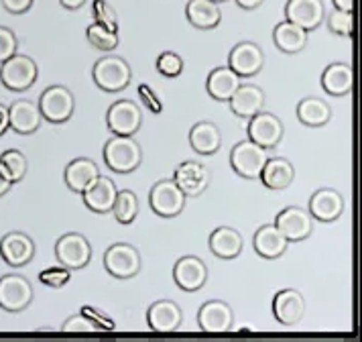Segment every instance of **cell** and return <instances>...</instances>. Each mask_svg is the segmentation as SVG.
<instances>
[{
    "label": "cell",
    "instance_id": "1",
    "mask_svg": "<svg viewBox=\"0 0 362 342\" xmlns=\"http://www.w3.org/2000/svg\"><path fill=\"white\" fill-rule=\"evenodd\" d=\"M104 161L115 173H131L143 163V147L134 137L115 135L104 145Z\"/></svg>",
    "mask_w": 362,
    "mask_h": 342
},
{
    "label": "cell",
    "instance_id": "2",
    "mask_svg": "<svg viewBox=\"0 0 362 342\" xmlns=\"http://www.w3.org/2000/svg\"><path fill=\"white\" fill-rule=\"evenodd\" d=\"M94 84L104 92H120L129 88L132 80V69L127 59L118 55H106L92 67Z\"/></svg>",
    "mask_w": 362,
    "mask_h": 342
},
{
    "label": "cell",
    "instance_id": "3",
    "mask_svg": "<svg viewBox=\"0 0 362 342\" xmlns=\"http://www.w3.org/2000/svg\"><path fill=\"white\" fill-rule=\"evenodd\" d=\"M39 113L41 116L47 120V122H53V125H62V122H67L71 116H74V110H76V98L71 94V90L66 88V86H49L47 90L41 92L39 96Z\"/></svg>",
    "mask_w": 362,
    "mask_h": 342
},
{
    "label": "cell",
    "instance_id": "4",
    "mask_svg": "<svg viewBox=\"0 0 362 342\" xmlns=\"http://www.w3.org/2000/svg\"><path fill=\"white\" fill-rule=\"evenodd\" d=\"M0 67V81L4 88L13 92H25L33 86L39 76V67L35 64L33 57L15 53L6 62H2Z\"/></svg>",
    "mask_w": 362,
    "mask_h": 342
},
{
    "label": "cell",
    "instance_id": "5",
    "mask_svg": "<svg viewBox=\"0 0 362 342\" xmlns=\"http://www.w3.org/2000/svg\"><path fill=\"white\" fill-rule=\"evenodd\" d=\"M269 159V149L252 143L250 139L240 141L232 147L230 165L236 176L243 179H259L263 171L264 163Z\"/></svg>",
    "mask_w": 362,
    "mask_h": 342
},
{
    "label": "cell",
    "instance_id": "6",
    "mask_svg": "<svg viewBox=\"0 0 362 342\" xmlns=\"http://www.w3.org/2000/svg\"><path fill=\"white\" fill-rule=\"evenodd\" d=\"M143 267L141 253L129 243L110 244L104 253V269L116 279H132Z\"/></svg>",
    "mask_w": 362,
    "mask_h": 342
},
{
    "label": "cell",
    "instance_id": "7",
    "mask_svg": "<svg viewBox=\"0 0 362 342\" xmlns=\"http://www.w3.org/2000/svg\"><path fill=\"white\" fill-rule=\"evenodd\" d=\"M185 194L173 179H159L148 194L151 210L161 218H175L185 208Z\"/></svg>",
    "mask_w": 362,
    "mask_h": 342
},
{
    "label": "cell",
    "instance_id": "8",
    "mask_svg": "<svg viewBox=\"0 0 362 342\" xmlns=\"http://www.w3.org/2000/svg\"><path fill=\"white\" fill-rule=\"evenodd\" d=\"M33 302V285L25 275L6 273L0 277V308L11 314L23 312Z\"/></svg>",
    "mask_w": 362,
    "mask_h": 342
},
{
    "label": "cell",
    "instance_id": "9",
    "mask_svg": "<svg viewBox=\"0 0 362 342\" xmlns=\"http://www.w3.org/2000/svg\"><path fill=\"white\" fill-rule=\"evenodd\" d=\"M55 257L69 271L83 269L92 259V244L80 232H67L55 243Z\"/></svg>",
    "mask_w": 362,
    "mask_h": 342
},
{
    "label": "cell",
    "instance_id": "10",
    "mask_svg": "<svg viewBox=\"0 0 362 342\" xmlns=\"http://www.w3.org/2000/svg\"><path fill=\"white\" fill-rule=\"evenodd\" d=\"M106 125L115 135L134 137L143 127V110L132 100H118L106 113Z\"/></svg>",
    "mask_w": 362,
    "mask_h": 342
},
{
    "label": "cell",
    "instance_id": "11",
    "mask_svg": "<svg viewBox=\"0 0 362 342\" xmlns=\"http://www.w3.org/2000/svg\"><path fill=\"white\" fill-rule=\"evenodd\" d=\"M275 227L289 243H301L313 232V216L299 206H287L277 214Z\"/></svg>",
    "mask_w": 362,
    "mask_h": 342
},
{
    "label": "cell",
    "instance_id": "12",
    "mask_svg": "<svg viewBox=\"0 0 362 342\" xmlns=\"http://www.w3.org/2000/svg\"><path fill=\"white\" fill-rule=\"evenodd\" d=\"M248 139L264 149H275L283 139V122L277 114L273 113H257L248 118Z\"/></svg>",
    "mask_w": 362,
    "mask_h": 342
},
{
    "label": "cell",
    "instance_id": "13",
    "mask_svg": "<svg viewBox=\"0 0 362 342\" xmlns=\"http://www.w3.org/2000/svg\"><path fill=\"white\" fill-rule=\"evenodd\" d=\"M173 181L180 186L185 198H198L202 195L212 181V171L199 161H183L175 167Z\"/></svg>",
    "mask_w": 362,
    "mask_h": 342
},
{
    "label": "cell",
    "instance_id": "14",
    "mask_svg": "<svg viewBox=\"0 0 362 342\" xmlns=\"http://www.w3.org/2000/svg\"><path fill=\"white\" fill-rule=\"evenodd\" d=\"M0 257L11 267H25L35 257V241L21 230L6 232L0 239Z\"/></svg>",
    "mask_w": 362,
    "mask_h": 342
},
{
    "label": "cell",
    "instance_id": "15",
    "mask_svg": "<svg viewBox=\"0 0 362 342\" xmlns=\"http://www.w3.org/2000/svg\"><path fill=\"white\" fill-rule=\"evenodd\" d=\"M208 265L199 257L185 255L180 261H175L173 267V281L183 292H198L208 281Z\"/></svg>",
    "mask_w": 362,
    "mask_h": 342
},
{
    "label": "cell",
    "instance_id": "16",
    "mask_svg": "<svg viewBox=\"0 0 362 342\" xmlns=\"http://www.w3.org/2000/svg\"><path fill=\"white\" fill-rule=\"evenodd\" d=\"M198 324L206 334H224L232 330L234 324V312L222 300L206 302L198 312Z\"/></svg>",
    "mask_w": 362,
    "mask_h": 342
},
{
    "label": "cell",
    "instance_id": "17",
    "mask_svg": "<svg viewBox=\"0 0 362 342\" xmlns=\"http://www.w3.org/2000/svg\"><path fill=\"white\" fill-rule=\"evenodd\" d=\"M264 65V53L252 41H243L236 43L228 57V67H232L240 78H252L257 76Z\"/></svg>",
    "mask_w": 362,
    "mask_h": 342
},
{
    "label": "cell",
    "instance_id": "18",
    "mask_svg": "<svg viewBox=\"0 0 362 342\" xmlns=\"http://www.w3.org/2000/svg\"><path fill=\"white\" fill-rule=\"evenodd\" d=\"M326 18V6L322 0H289L285 4V21H291L310 33Z\"/></svg>",
    "mask_w": 362,
    "mask_h": 342
},
{
    "label": "cell",
    "instance_id": "19",
    "mask_svg": "<svg viewBox=\"0 0 362 342\" xmlns=\"http://www.w3.org/2000/svg\"><path fill=\"white\" fill-rule=\"evenodd\" d=\"M305 314V297L293 287L279 290L273 297V316L283 326L297 324Z\"/></svg>",
    "mask_w": 362,
    "mask_h": 342
},
{
    "label": "cell",
    "instance_id": "20",
    "mask_svg": "<svg viewBox=\"0 0 362 342\" xmlns=\"http://www.w3.org/2000/svg\"><path fill=\"white\" fill-rule=\"evenodd\" d=\"M346 202L344 195L340 194L338 190L332 188H322L312 195L310 200V214L313 216V220L320 222H334L344 214Z\"/></svg>",
    "mask_w": 362,
    "mask_h": 342
},
{
    "label": "cell",
    "instance_id": "21",
    "mask_svg": "<svg viewBox=\"0 0 362 342\" xmlns=\"http://www.w3.org/2000/svg\"><path fill=\"white\" fill-rule=\"evenodd\" d=\"M147 322L148 328L153 332L169 334V332L180 330L181 322H183V314H181V308L175 302H171V300H159V302H155L148 308Z\"/></svg>",
    "mask_w": 362,
    "mask_h": 342
},
{
    "label": "cell",
    "instance_id": "22",
    "mask_svg": "<svg viewBox=\"0 0 362 342\" xmlns=\"http://www.w3.org/2000/svg\"><path fill=\"white\" fill-rule=\"evenodd\" d=\"M228 104L234 116L250 118L264 108L263 88H259L257 84H240L228 100Z\"/></svg>",
    "mask_w": 362,
    "mask_h": 342
},
{
    "label": "cell",
    "instance_id": "23",
    "mask_svg": "<svg viewBox=\"0 0 362 342\" xmlns=\"http://www.w3.org/2000/svg\"><path fill=\"white\" fill-rule=\"evenodd\" d=\"M43 116L39 113V106L31 100H15L8 106V122L11 129L18 135H33L41 127Z\"/></svg>",
    "mask_w": 362,
    "mask_h": 342
},
{
    "label": "cell",
    "instance_id": "24",
    "mask_svg": "<svg viewBox=\"0 0 362 342\" xmlns=\"http://www.w3.org/2000/svg\"><path fill=\"white\" fill-rule=\"evenodd\" d=\"M116 194H118V190H116L115 181L108 176L100 173V178L82 194L83 204H86L88 210L96 212V214H108L112 210Z\"/></svg>",
    "mask_w": 362,
    "mask_h": 342
},
{
    "label": "cell",
    "instance_id": "25",
    "mask_svg": "<svg viewBox=\"0 0 362 342\" xmlns=\"http://www.w3.org/2000/svg\"><path fill=\"white\" fill-rule=\"evenodd\" d=\"M252 246L259 257L273 261L279 259L287 251L289 241L281 234V230L275 224H263L261 228H257V232L252 236Z\"/></svg>",
    "mask_w": 362,
    "mask_h": 342
},
{
    "label": "cell",
    "instance_id": "26",
    "mask_svg": "<svg viewBox=\"0 0 362 342\" xmlns=\"http://www.w3.org/2000/svg\"><path fill=\"white\" fill-rule=\"evenodd\" d=\"M98 178V165L88 157H78V159L67 163L66 173H64L67 188L76 194H83Z\"/></svg>",
    "mask_w": 362,
    "mask_h": 342
},
{
    "label": "cell",
    "instance_id": "27",
    "mask_svg": "<svg viewBox=\"0 0 362 342\" xmlns=\"http://www.w3.org/2000/svg\"><path fill=\"white\" fill-rule=\"evenodd\" d=\"M240 84H243V78L232 67L222 65V67H216L208 74L206 90H208L210 98H214L218 102H228Z\"/></svg>",
    "mask_w": 362,
    "mask_h": 342
},
{
    "label": "cell",
    "instance_id": "28",
    "mask_svg": "<svg viewBox=\"0 0 362 342\" xmlns=\"http://www.w3.org/2000/svg\"><path fill=\"white\" fill-rule=\"evenodd\" d=\"M354 86V69L348 64H329L322 72V88L326 94L336 98H344L352 92Z\"/></svg>",
    "mask_w": 362,
    "mask_h": 342
},
{
    "label": "cell",
    "instance_id": "29",
    "mask_svg": "<svg viewBox=\"0 0 362 342\" xmlns=\"http://www.w3.org/2000/svg\"><path fill=\"white\" fill-rule=\"evenodd\" d=\"M210 251L214 253L218 259L232 261L236 259L240 253H243V246H245V241H243V234L232 227H218L210 234Z\"/></svg>",
    "mask_w": 362,
    "mask_h": 342
},
{
    "label": "cell",
    "instance_id": "30",
    "mask_svg": "<svg viewBox=\"0 0 362 342\" xmlns=\"http://www.w3.org/2000/svg\"><path fill=\"white\" fill-rule=\"evenodd\" d=\"M261 181L269 190H285L293 183L296 179V167L293 163L285 157H269L261 171Z\"/></svg>",
    "mask_w": 362,
    "mask_h": 342
},
{
    "label": "cell",
    "instance_id": "31",
    "mask_svg": "<svg viewBox=\"0 0 362 342\" xmlns=\"http://www.w3.org/2000/svg\"><path fill=\"white\" fill-rule=\"evenodd\" d=\"M189 145L199 155H214L222 147V132L210 120L196 122L189 130Z\"/></svg>",
    "mask_w": 362,
    "mask_h": 342
},
{
    "label": "cell",
    "instance_id": "32",
    "mask_svg": "<svg viewBox=\"0 0 362 342\" xmlns=\"http://www.w3.org/2000/svg\"><path fill=\"white\" fill-rule=\"evenodd\" d=\"M273 43L283 53H299L308 45V31L291 21H283L273 29Z\"/></svg>",
    "mask_w": 362,
    "mask_h": 342
},
{
    "label": "cell",
    "instance_id": "33",
    "mask_svg": "<svg viewBox=\"0 0 362 342\" xmlns=\"http://www.w3.org/2000/svg\"><path fill=\"white\" fill-rule=\"evenodd\" d=\"M185 16L187 21L202 31L214 29L222 21V11L218 6V2L212 0H189L185 6Z\"/></svg>",
    "mask_w": 362,
    "mask_h": 342
},
{
    "label": "cell",
    "instance_id": "34",
    "mask_svg": "<svg viewBox=\"0 0 362 342\" xmlns=\"http://www.w3.org/2000/svg\"><path fill=\"white\" fill-rule=\"evenodd\" d=\"M297 118L301 125L310 127V129H320L324 125H328L332 118V108L326 100L317 96H305L299 100L297 104Z\"/></svg>",
    "mask_w": 362,
    "mask_h": 342
},
{
    "label": "cell",
    "instance_id": "35",
    "mask_svg": "<svg viewBox=\"0 0 362 342\" xmlns=\"http://www.w3.org/2000/svg\"><path fill=\"white\" fill-rule=\"evenodd\" d=\"M112 214L120 224H132L139 214V198L132 190H120L112 204Z\"/></svg>",
    "mask_w": 362,
    "mask_h": 342
},
{
    "label": "cell",
    "instance_id": "36",
    "mask_svg": "<svg viewBox=\"0 0 362 342\" xmlns=\"http://www.w3.org/2000/svg\"><path fill=\"white\" fill-rule=\"evenodd\" d=\"M0 165L4 167V171L8 173V178L13 183L23 181L27 171H29V161L25 157V153H21L18 149H8L0 155Z\"/></svg>",
    "mask_w": 362,
    "mask_h": 342
},
{
    "label": "cell",
    "instance_id": "37",
    "mask_svg": "<svg viewBox=\"0 0 362 342\" xmlns=\"http://www.w3.org/2000/svg\"><path fill=\"white\" fill-rule=\"evenodd\" d=\"M86 37H88L90 45H94L100 51H112L118 45V33L110 31L108 27L100 25L96 21L86 29Z\"/></svg>",
    "mask_w": 362,
    "mask_h": 342
},
{
    "label": "cell",
    "instance_id": "38",
    "mask_svg": "<svg viewBox=\"0 0 362 342\" xmlns=\"http://www.w3.org/2000/svg\"><path fill=\"white\" fill-rule=\"evenodd\" d=\"M328 29L334 35L350 37L354 33V11H340L334 8L328 15Z\"/></svg>",
    "mask_w": 362,
    "mask_h": 342
},
{
    "label": "cell",
    "instance_id": "39",
    "mask_svg": "<svg viewBox=\"0 0 362 342\" xmlns=\"http://www.w3.org/2000/svg\"><path fill=\"white\" fill-rule=\"evenodd\" d=\"M157 72L165 76V78H177L181 72H183V59H181L177 53L173 51H163L157 62H155Z\"/></svg>",
    "mask_w": 362,
    "mask_h": 342
},
{
    "label": "cell",
    "instance_id": "40",
    "mask_svg": "<svg viewBox=\"0 0 362 342\" xmlns=\"http://www.w3.org/2000/svg\"><path fill=\"white\" fill-rule=\"evenodd\" d=\"M69 279H71V271L67 267H64V265H59V267H47V269H43L39 273V281L43 285H47V287H53V290H59V287L67 285Z\"/></svg>",
    "mask_w": 362,
    "mask_h": 342
},
{
    "label": "cell",
    "instance_id": "41",
    "mask_svg": "<svg viewBox=\"0 0 362 342\" xmlns=\"http://www.w3.org/2000/svg\"><path fill=\"white\" fill-rule=\"evenodd\" d=\"M92 15H94V21L108 27L110 31L118 33V18H116V11L106 2V0H94L92 4Z\"/></svg>",
    "mask_w": 362,
    "mask_h": 342
},
{
    "label": "cell",
    "instance_id": "42",
    "mask_svg": "<svg viewBox=\"0 0 362 342\" xmlns=\"http://www.w3.org/2000/svg\"><path fill=\"white\" fill-rule=\"evenodd\" d=\"M18 49V39L13 29L8 27H0V64L6 62L8 57H13Z\"/></svg>",
    "mask_w": 362,
    "mask_h": 342
},
{
    "label": "cell",
    "instance_id": "43",
    "mask_svg": "<svg viewBox=\"0 0 362 342\" xmlns=\"http://www.w3.org/2000/svg\"><path fill=\"white\" fill-rule=\"evenodd\" d=\"M82 314L92 322V324L96 326V330H106V332H112L116 328L115 320L112 318H108V316H104L98 308H92V306H82Z\"/></svg>",
    "mask_w": 362,
    "mask_h": 342
},
{
    "label": "cell",
    "instance_id": "44",
    "mask_svg": "<svg viewBox=\"0 0 362 342\" xmlns=\"http://www.w3.org/2000/svg\"><path fill=\"white\" fill-rule=\"evenodd\" d=\"M136 92H139V96L143 100V104L147 106V110H151L153 114H161L163 113V102L159 100V96L155 94V90L147 86V84H141L139 88H136Z\"/></svg>",
    "mask_w": 362,
    "mask_h": 342
},
{
    "label": "cell",
    "instance_id": "45",
    "mask_svg": "<svg viewBox=\"0 0 362 342\" xmlns=\"http://www.w3.org/2000/svg\"><path fill=\"white\" fill-rule=\"evenodd\" d=\"M62 332H96V326L92 324L82 312H80V314L67 318L64 326H62Z\"/></svg>",
    "mask_w": 362,
    "mask_h": 342
},
{
    "label": "cell",
    "instance_id": "46",
    "mask_svg": "<svg viewBox=\"0 0 362 342\" xmlns=\"http://www.w3.org/2000/svg\"><path fill=\"white\" fill-rule=\"evenodd\" d=\"M0 2L11 15H23L33 6L35 0H0Z\"/></svg>",
    "mask_w": 362,
    "mask_h": 342
},
{
    "label": "cell",
    "instance_id": "47",
    "mask_svg": "<svg viewBox=\"0 0 362 342\" xmlns=\"http://www.w3.org/2000/svg\"><path fill=\"white\" fill-rule=\"evenodd\" d=\"M11 188H13V181H11V178H8V173L4 171V167L0 165V198L8 194V192H11Z\"/></svg>",
    "mask_w": 362,
    "mask_h": 342
},
{
    "label": "cell",
    "instance_id": "48",
    "mask_svg": "<svg viewBox=\"0 0 362 342\" xmlns=\"http://www.w3.org/2000/svg\"><path fill=\"white\" fill-rule=\"evenodd\" d=\"M11 130V122H8V106L0 104V137Z\"/></svg>",
    "mask_w": 362,
    "mask_h": 342
},
{
    "label": "cell",
    "instance_id": "49",
    "mask_svg": "<svg viewBox=\"0 0 362 342\" xmlns=\"http://www.w3.org/2000/svg\"><path fill=\"white\" fill-rule=\"evenodd\" d=\"M264 0H236V4L245 11H252V8H259Z\"/></svg>",
    "mask_w": 362,
    "mask_h": 342
},
{
    "label": "cell",
    "instance_id": "50",
    "mask_svg": "<svg viewBox=\"0 0 362 342\" xmlns=\"http://www.w3.org/2000/svg\"><path fill=\"white\" fill-rule=\"evenodd\" d=\"M59 2H62V6H66L69 11H78V8H82L88 0H59Z\"/></svg>",
    "mask_w": 362,
    "mask_h": 342
},
{
    "label": "cell",
    "instance_id": "51",
    "mask_svg": "<svg viewBox=\"0 0 362 342\" xmlns=\"http://www.w3.org/2000/svg\"><path fill=\"white\" fill-rule=\"evenodd\" d=\"M334 2V8H340V11H354V0H332Z\"/></svg>",
    "mask_w": 362,
    "mask_h": 342
},
{
    "label": "cell",
    "instance_id": "52",
    "mask_svg": "<svg viewBox=\"0 0 362 342\" xmlns=\"http://www.w3.org/2000/svg\"><path fill=\"white\" fill-rule=\"evenodd\" d=\"M212 2H218V4H220V2H226V0H212Z\"/></svg>",
    "mask_w": 362,
    "mask_h": 342
}]
</instances>
